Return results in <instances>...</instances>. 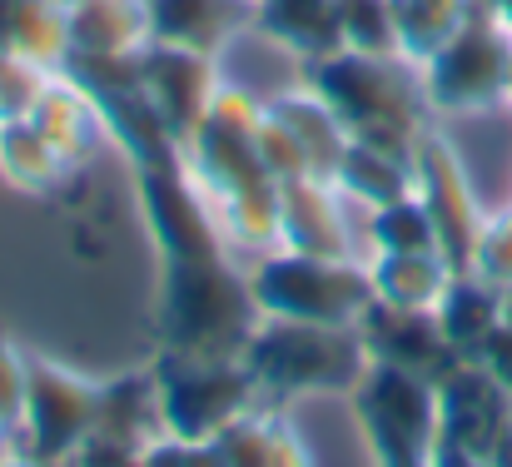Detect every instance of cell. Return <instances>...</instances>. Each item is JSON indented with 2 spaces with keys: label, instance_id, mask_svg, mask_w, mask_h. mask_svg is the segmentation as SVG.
I'll use <instances>...</instances> for the list:
<instances>
[{
  "label": "cell",
  "instance_id": "b9f144b4",
  "mask_svg": "<svg viewBox=\"0 0 512 467\" xmlns=\"http://www.w3.org/2000/svg\"><path fill=\"white\" fill-rule=\"evenodd\" d=\"M508 105H512V75H508Z\"/></svg>",
  "mask_w": 512,
  "mask_h": 467
},
{
  "label": "cell",
  "instance_id": "f35d334b",
  "mask_svg": "<svg viewBox=\"0 0 512 467\" xmlns=\"http://www.w3.org/2000/svg\"><path fill=\"white\" fill-rule=\"evenodd\" d=\"M503 323H512V284H503Z\"/></svg>",
  "mask_w": 512,
  "mask_h": 467
},
{
  "label": "cell",
  "instance_id": "ba28073f",
  "mask_svg": "<svg viewBox=\"0 0 512 467\" xmlns=\"http://www.w3.org/2000/svg\"><path fill=\"white\" fill-rule=\"evenodd\" d=\"M423 75V100L433 115H483L508 100L512 75V35L473 0L468 25L418 65Z\"/></svg>",
  "mask_w": 512,
  "mask_h": 467
},
{
  "label": "cell",
  "instance_id": "60d3db41",
  "mask_svg": "<svg viewBox=\"0 0 512 467\" xmlns=\"http://www.w3.org/2000/svg\"><path fill=\"white\" fill-rule=\"evenodd\" d=\"M55 5H65V10H70V5H80V0H55Z\"/></svg>",
  "mask_w": 512,
  "mask_h": 467
},
{
  "label": "cell",
  "instance_id": "7a4b0ae2",
  "mask_svg": "<svg viewBox=\"0 0 512 467\" xmlns=\"http://www.w3.org/2000/svg\"><path fill=\"white\" fill-rule=\"evenodd\" d=\"M259 318L264 313L249 294V269L224 239L160 254V299H155L160 348L189 358H244Z\"/></svg>",
  "mask_w": 512,
  "mask_h": 467
},
{
  "label": "cell",
  "instance_id": "603a6c76",
  "mask_svg": "<svg viewBox=\"0 0 512 467\" xmlns=\"http://www.w3.org/2000/svg\"><path fill=\"white\" fill-rule=\"evenodd\" d=\"M368 279L378 304L433 313L453 284V269L443 264V254H368Z\"/></svg>",
  "mask_w": 512,
  "mask_h": 467
},
{
  "label": "cell",
  "instance_id": "8992f818",
  "mask_svg": "<svg viewBox=\"0 0 512 467\" xmlns=\"http://www.w3.org/2000/svg\"><path fill=\"white\" fill-rule=\"evenodd\" d=\"M150 368L160 383V413H165L170 438L209 443L234 418H244L249 408L264 403L244 358H189V353L160 348Z\"/></svg>",
  "mask_w": 512,
  "mask_h": 467
},
{
  "label": "cell",
  "instance_id": "1f68e13d",
  "mask_svg": "<svg viewBox=\"0 0 512 467\" xmlns=\"http://www.w3.org/2000/svg\"><path fill=\"white\" fill-rule=\"evenodd\" d=\"M55 70L20 60V55H0V115H30V105L40 100V90L50 85Z\"/></svg>",
  "mask_w": 512,
  "mask_h": 467
},
{
  "label": "cell",
  "instance_id": "8d00e7d4",
  "mask_svg": "<svg viewBox=\"0 0 512 467\" xmlns=\"http://www.w3.org/2000/svg\"><path fill=\"white\" fill-rule=\"evenodd\" d=\"M478 5H483V10H488V15L512 35V0H478Z\"/></svg>",
  "mask_w": 512,
  "mask_h": 467
},
{
  "label": "cell",
  "instance_id": "ac0fdd59",
  "mask_svg": "<svg viewBox=\"0 0 512 467\" xmlns=\"http://www.w3.org/2000/svg\"><path fill=\"white\" fill-rule=\"evenodd\" d=\"M25 120L45 135V145L65 159L70 169H85V159L95 155L100 140H105V125H100L95 105H90V100H85L60 70L50 75V85L40 90V100L30 105Z\"/></svg>",
  "mask_w": 512,
  "mask_h": 467
},
{
  "label": "cell",
  "instance_id": "4dcf8cb0",
  "mask_svg": "<svg viewBox=\"0 0 512 467\" xmlns=\"http://www.w3.org/2000/svg\"><path fill=\"white\" fill-rule=\"evenodd\" d=\"M25 393H30V353L0 333V433L15 438L25 418Z\"/></svg>",
  "mask_w": 512,
  "mask_h": 467
},
{
  "label": "cell",
  "instance_id": "6da1fadb",
  "mask_svg": "<svg viewBox=\"0 0 512 467\" xmlns=\"http://www.w3.org/2000/svg\"><path fill=\"white\" fill-rule=\"evenodd\" d=\"M264 105L239 85H219L204 125L184 145V164L239 259L279 249V179L259 159Z\"/></svg>",
  "mask_w": 512,
  "mask_h": 467
},
{
  "label": "cell",
  "instance_id": "e575fe53",
  "mask_svg": "<svg viewBox=\"0 0 512 467\" xmlns=\"http://www.w3.org/2000/svg\"><path fill=\"white\" fill-rule=\"evenodd\" d=\"M473 358H478V363H483V368H488V373L512 393V323H498V328L488 333V343H483Z\"/></svg>",
  "mask_w": 512,
  "mask_h": 467
},
{
  "label": "cell",
  "instance_id": "d4e9b609",
  "mask_svg": "<svg viewBox=\"0 0 512 467\" xmlns=\"http://www.w3.org/2000/svg\"><path fill=\"white\" fill-rule=\"evenodd\" d=\"M0 174L25 194H60V184H70L80 169L55 155L25 115H0Z\"/></svg>",
  "mask_w": 512,
  "mask_h": 467
},
{
  "label": "cell",
  "instance_id": "8fae6325",
  "mask_svg": "<svg viewBox=\"0 0 512 467\" xmlns=\"http://www.w3.org/2000/svg\"><path fill=\"white\" fill-rule=\"evenodd\" d=\"M140 85H145L150 105L160 110L165 130L174 135L179 155H184V145L204 125V115H209V105L224 85L219 80V55L150 40V45H140Z\"/></svg>",
  "mask_w": 512,
  "mask_h": 467
},
{
  "label": "cell",
  "instance_id": "e0dca14e",
  "mask_svg": "<svg viewBox=\"0 0 512 467\" xmlns=\"http://www.w3.org/2000/svg\"><path fill=\"white\" fill-rule=\"evenodd\" d=\"M95 438H110V443L140 453V458L165 438V413H160V383H155V368L100 383Z\"/></svg>",
  "mask_w": 512,
  "mask_h": 467
},
{
  "label": "cell",
  "instance_id": "83f0119b",
  "mask_svg": "<svg viewBox=\"0 0 512 467\" xmlns=\"http://www.w3.org/2000/svg\"><path fill=\"white\" fill-rule=\"evenodd\" d=\"M368 254H438V234L418 194H403L393 204H378L363 214Z\"/></svg>",
  "mask_w": 512,
  "mask_h": 467
},
{
  "label": "cell",
  "instance_id": "f546056e",
  "mask_svg": "<svg viewBox=\"0 0 512 467\" xmlns=\"http://www.w3.org/2000/svg\"><path fill=\"white\" fill-rule=\"evenodd\" d=\"M259 159H264V169L284 184V179H304V174H314V164L304 155V145H299V135L279 120V115H269L264 110V120H259Z\"/></svg>",
  "mask_w": 512,
  "mask_h": 467
},
{
  "label": "cell",
  "instance_id": "836d02e7",
  "mask_svg": "<svg viewBox=\"0 0 512 467\" xmlns=\"http://www.w3.org/2000/svg\"><path fill=\"white\" fill-rule=\"evenodd\" d=\"M140 467H224V458H219V448H214V438L209 443H189V438H160L145 458H140Z\"/></svg>",
  "mask_w": 512,
  "mask_h": 467
},
{
  "label": "cell",
  "instance_id": "d6a6232c",
  "mask_svg": "<svg viewBox=\"0 0 512 467\" xmlns=\"http://www.w3.org/2000/svg\"><path fill=\"white\" fill-rule=\"evenodd\" d=\"M473 274H483L488 284H512V209L488 214L483 234H478V254H473Z\"/></svg>",
  "mask_w": 512,
  "mask_h": 467
},
{
  "label": "cell",
  "instance_id": "cb8c5ba5",
  "mask_svg": "<svg viewBox=\"0 0 512 467\" xmlns=\"http://www.w3.org/2000/svg\"><path fill=\"white\" fill-rule=\"evenodd\" d=\"M433 313H438V328L453 343V353L473 358L488 343V333L503 323V289L488 284L483 274H453V284L443 289Z\"/></svg>",
  "mask_w": 512,
  "mask_h": 467
},
{
  "label": "cell",
  "instance_id": "9c48e42d",
  "mask_svg": "<svg viewBox=\"0 0 512 467\" xmlns=\"http://www.w3.org/2000/svg\"><path fill=\"white\" fill-rule=\"evenodd\" d=\"M100 413V383L80 378L50 358H30L25 418L15 428V453L40 467H60L90 433Z\"/></svg>",
  "mask_w": 512,
  "mask_h": 467
},
{
  "label": "cell",
  "instance_id": "4316f807",
  "mask_svg": "<svg viewBox=\"0 0 512 467\" xmlns=\"http://www.w3.org/2000/svg\"><path fill=\"white\" fill-rule=\"evenodd\" d=\"M388 5H393L398 55L413 65L433 60L473 15V0H388Z\"/></svg>",
  "mask_w": 512,
  "mask_h": 467
},
{
  "label": "cell",
  "instance_id": "52a82bcc",
  "mask_svg": "<svg viewBox=\"0 0 512 467\" xmlns=\"http://www.w3.org/2000/svg\"><path fill=\"white\" fill-rule=\"evenodd\" d=\"M60 75L95 105L105 140H115L130 169L140 164H160V159H179V145L165 130L160 110L150 105L145 85H140V50L135 55H70L60 65Z\"/></svg>",
  "mask_w": 512,
  "mask_h": 467
},
{
  "label": "cell",
  "instance_id": "7402d4cb",
  "mask_svg": "<svg viewBox=\"0 0 512 467\" xmlns=\"http://www.w3.org/2000/svg\"><path fill=\"white\" fill-rule=\"evenodd\" d=\"M264 110H269V115H279V120L299 135V145H304V155H309V164H314V174L334 184L343 155H348V145H353V135L343 130L339 115H334V110L309 90V85H294V90L274 95Z\"/></svg>",
  "mask_w": 512,
  "mask_h": 467
},
{
  "label": "cell",
  "instance_id": "484cf974",
  "mask_svg": "<svg viewBox=\"0 0 512 467\" xmlns=\"http://www.w3.org/2000/svg\"><path fill=\"white\" fill-rule=\"evenodd\" d=\"M334 189H339L348 204H358V209L393 204V199L413 194V159L353 140L339 164V174H334Z\"/></svg>",
  "mask_w": 512,
  "mask_h": 467
},
{
  "label": "cell",
  "instance_id": "277c9868",
  "mask_svg": "<svg viewBox=\"0 0 512 467\" xmlns=\"http://www.w3.org/2000/svg\"><path fill=\"white\" fill-rule=\"evenodd\" d=\"M244 363L264 403H289L304 393H343L368 378L373 358L358 328L348 323H304V318H259Z\"/></svg>",
  "mask_w": 512,
  "mask_h": 467
},
{
  "label": "cell",
  "instance_id": "ab89813d",
  "mask_svg": "<svg viewBox=\"0 0 512 467\" xmlns=\"http://www.w3.org/2000/svg\"><path fill=\"white\" fill-rule=\"evenodd\" d=\"M0 467H40V463H30V458H20V453H10V458H5V463Z\"/></svg>",
  "mask_w": 512,
  "mask_h": 467
},
{
  "label": "cell",
  "instance_id": "d590c367",
  "mask_svg": "<svg viewBox=\"0 0 512 467\" xmlns=\"http://www.w3.org/2000/svg\"><path fill=\"white\" fill-rule=\"evenodd\" d=\"M428 467H493V458L468 453L463 443H453V438L438 428V433H433V448H428Z\"/></svg>",
  "mask_w": 512,
  "mask_h": 467
},
{
  "label": "cell",
  "instance_id": "7bdbcfd3",
  "mask_svg": "<svg viewBox=\"0 0 512 467\" xmlns=\"http://www.w3.org/2000/svg\"><path fill=\"white\" fill-rule=\"evenodd\" d=\"M244 5H259V0H244Z\"/></svg>",
  "mask_w": 512,
  "mask_h": 467
},
{
  "label": "cell",
  "instance_id": "74e56055",
  "mask_svg": "<svg viewBox=\"0 0 512 467\" xmlns=\"http://www.w3.org/2000/svg\"><path fill=\"white\" fill-rule=\"evenodd\" d=\"M493 467H512V433L498 443V453H493Z\"/></svg>",
  "mask_w": 512,
  "mask_h": 467
},
{
  "label": "cell",
  "instance_id": "2e32d148",
  "mask_svg": "<svg viewBox=\"0 0 512 467\" xmlns=\"http://www.w3.org/2000/svg\"><path fill=\"white\" fill-rule=\"evenodd\" d=\"M254 25V5L244 0H150V40L219 55L234 35Z\"/></svg>",
  "mask_w": 512,
  "mask_h": 467
},
{
  "label": "cell",
  "instance_id": "3957f363",
  "mask_svg": "<svg viewBox=\"0 0 512 467\" xmlns=\"http://www.w3.org/2000/svg\"><path fill=\"white\" fill-rule=\"evenodd\" d=\"M304 85L339 115L353 140L408 159H413V145L423 140L428 115H433L423 100V75L403 55L339 50V55L304 65Z\"/></svg>",
  "mask_w": 512,
  "mask_h": 467
},
{
  "label": "cell",
  "instance_id": "ee69618b",
  "mask_svg": "<svg viewBox=\"0 0 512 467\" xmlns=\"http://www.w3.org/2000/svg\"><path fill=\"white\" fill-rule=\"evenodd\" d=\"M130 467H140V463H130Z\"/></svg>",
  "mask_w": 512,
  "mask_h": 467
},
{
  "label": "cell",
  "instance_id": "5bb4252c",
  "mask_svg": "<svg viewBox=\"0 0 512 467\" xmlns=\"http://www.w3.org/2000/svg\"><path fill=\"white\" fill-rule=\"evenodd\" d=\"M358 333L368 343L373 363L388 368H408L418 378H428L433 388L463 363V353H453V343L438 328V313H418V309H393V304H368V313L358 318Z\"/></svg>",
  "mask_w": 512,
  "mask_h": 467
},
{
  "label": "cell",
  "instance_id": "d6986e66",
  "mask_svg": "<svg viewBox=\"0 0 512 467\" xmlns=\"http://www.w3.org/2000/svg\"><path fill=\"white\" fill-rule=\"evenodd\" d=\"M224 467H314L299 433L284 418V403H259L244 418H234L219 438H214Z\"/></svg>",
  "mask_w": 512,
  "mask_h": 467
},
{
  "label": "cell",
  "instance_id": "30bf717a",
  "mask_svg": "<svg viewBox=\"0 0 512 467\" xmlns=\"http://www.w3.org/2000/svg\"><path fill=\"white\" fill-rule=\"evenodd\" d=\"M413 194L433 219L443 264L453 274H473V254H478V234L488 214L478 209V194L468 184L458 150L438 130H423V140L413 145Z\"/></svg>",
  "mask_w": 512,
  "mask_h": 467
},
{
  "label": "cell",
  "instance_id": "f1b7e54d",
  "mask_svg": "<svg viewBox=\"0 0 512 467\" xmlns=\"http://www.w3.org/2000/svg\"><path fill=\"white\" fill-rule=\"evenodd\" d=\"M343 50L363 55H398V30H393V5L388 0H339Z\"/></svg>",
  "mask_w": 512,
  "mask_h": 467
},
{
  "label": "cell",
  "instance_id": "f6af8a7d",
  "mask_svg": "<svg viewBox=\"0 0 512 467\" xmlns=\"http://www.w3.org/2000/svg\"><path fill=\"white\" fill-rule=\"evenodd\" d=\"M0 438H5V433H0Z\"/></svg>",
  "mask_w": 512,
  "mask_h": 467
},
{
  "label": "cell",
  "instance_id": "44dd1931",
  "mask_svg": "<svg viewBox=\"0 0 512 467\" xmlns=\"http://www.w3.org/2000/svg\"><path fill=\"white\" fill-rule=\"evenodd\" d=\"M0 55L60 70L70 55V15L55 0H0Z\"/></svg>",
  "mask_w": 512,
  "mask_h": 467
},
{
  "label": "cell",
  "instance_id": "9a60e30c",
  "mask_svg": "<svg viewBox=\"0 0 512 467\" xmlns=\"http://www.w3.org/2000/svg\"><path fill=\"white\" fill-rule=\"evenodd\" d=\"M249 30H259L269 45L289 50L299 65H314V60L343 50L339 0H259Z\"/></svg>",
  "mask_w": 512,
  "mask_h": 467
},
{
  "label": "cell",
  "instance_id": "ffe728a7",
  "mask_svg": "<svg viewBox=\"0 0 512 467\" xmlns=\"http://www.w3.org/2000/svg\"><path fill=\"white\" fill-rule=\"evenodd\" d=\"M65 15L70 55H135L150 45V0H80Z\"/></svg>",
  "mask_w": 512,
  "mask_h": 467
},
{
  "label": "cell",
  "instance_id": "4fadbf2b",
  "mask_svg": "<svg viewBox=\"0 0 512 467\" xmlns=\"http://www.w3.org/2000/svg\"><path fill=\"white\" fill-rule=\"evenodd\" d=\"M438 428L468 453L493 458L498 443L512 433V393L478 358H463L438 383Z\"/></svg>",
  "mask_w": 512,
  "mask_h": 467
},
{
  "label": "cell",
  "instance_id": "7c38bea8",
  "mask_svg": "<svg viewBox=\"0 0 512 467\" xmlns=\"http://www.w3.org/2000/svg\"><path fill=\"white\" fill-rule=\"evenodd\" d=\"M353 204L319 174L284 179L279 184V249L319 254V259H363L368 249L353 229Z\"/></svg>",
  "mask_w": 512,
  "mask_h": 467
},
{
  "label": "cell",
  "instance_id": "5b68a950",
  "mask_svg": "<svg viewBox=\"0 0 512 467\" xmlns=\"http://www.w3.org/2000/svg\"><path fill=\"white\" fill-rule=\"evenodd\" d=\"M249 294L264 318L358 328V318L373 304V279L363 259H319V254L269 249L249 259Z\"/></svg>",
  "mask_w": 512,
  "mask_h": 467
}]
</instances>
